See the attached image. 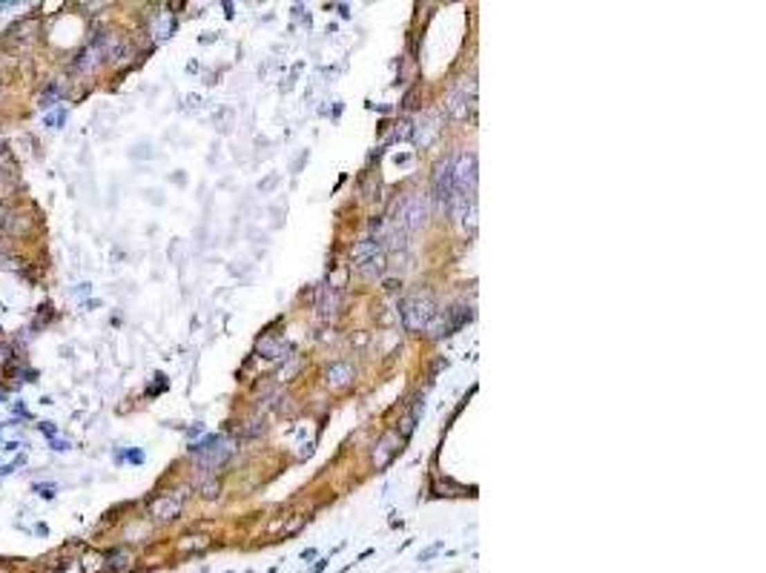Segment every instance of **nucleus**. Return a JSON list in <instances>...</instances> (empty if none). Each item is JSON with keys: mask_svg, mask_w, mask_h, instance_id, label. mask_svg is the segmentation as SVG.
<instances>
[{"mask_svg": "<svg viewBox=\"0 0 766 573\" xmlns=\"http://www.w3.org/2000/svg\"><path fill=\"white\" fill-rule=\"evenodd\" d=\"M428 215H431V204H428V195H411L399 209V224L408 229V233H416L428 224Z\"/></svg>", "mask_w": 766, "mask_h": 573, "instance_id": "obj_2", "label": "nucleus"}, {"mask_svg": "<svg viewBox=\"0 0 766 573\" xmlns=\"http://www.w3.org/2000/svg\"><path fill=\"white\" fill-rule=\"evenodd\" d=\"M359 273L365 275V278L382 275V273H385V258H382V255H373V258H368V261H362V264H359Z\"/></svg>", "mask_w": 766, "mask_h": 573, "instance_id": "obj_12", "label": "nucleus"}, {"mask_svg": "<svg viewBox=\"0 0 766 573\" xmlns=\"http://www.w3.org/2000/svg\"><path fill=\"white\" fill-rule=\"evenodd\" d=\"M463 89H465L463 95H451V101H448V112L454 115L456 121L468 118V106H471V104H468V84H465Z\"/></svg>", "mask_w": 766, "mask_h": 573, "instance_id": "obj_11", "label": "nucleus"}, {"mask_svg": "<svg viewBox=\"0 0 766 573\" xmlns=\"http://www.w3.org/2000/svg\"><path fill=\"white\" fill-rule=\"evenodd\" d=\"M396 450H399V433H388V436L376 445V453H373L376 467H385V465L391 462V458L396 456Z\"/></svg>", "mask_w": 766, "mask_h": 573, "instance_id": "obj_8", "label": "nucleus"}, {"mask_svg": "<svg viewBox=\"0 0 766 573\" xmlns=\"http://www.w3.org/2000/svg\"><path fill=\"white\" fill-rule=\"evenodd\" d=\"M433 189H436V198L442 206H448L451 195H454V161H442L436 166V175H433Z\"/></svg>", "mask_w": 766, "mask_h": 573, "instance_id": "obj_4", "label": "nucleus"}, {"mask_svg": "<svg viewBox=\"0 0 766 573\" xmlns=\"http://www.w3.org/2000/svg\"><path fill=\"white\" fill-rule=\"evenodd\" d=\"M356 370L351 361H336V365H330L328 370H324V381L333 387V390H342V387H348L351 381H353Z\"/></svg>", "mask_w": 766, "mask_h": 573, "instance_id": "obj_7", "label": "nucleus"}, {"mask_svg": "<svg viewBox=\"0 0 766 573\" xmlns=\"http://www.w3.org/2000/svg\"><path fill=\"white\" fill-rule=\"evenodd\" d=\"M204 496H207V499H213V496H218V485H213V482L204 485Z\"/></svg>", "mask_w": 766, "mask_h": 573, "instance_id": "obj_18", "label": "nucleus"}, {"mask_svg": "<svg viewBox=\"0 0 766 573\" xmlns=\"http://www.w3.org/2000/svg\"><path fill=\"white\" fill-rule=\"evenodd\" d=\"M196 453H198V458L201 462L207 465V467H218V465H224V458L233 453V447H230V442H207V445H201V447H196Z\"/></svg>", "mask_w": 766, "mask_h": 573, "instance_id": "obj_6", "label": "nucleus"}, {"mask_svg": "<svg viewBox=\"0 0 766 573\" xmlns=\"http://www.w3.org/2000/svg\"><path fill=\"white\" fill-rule=\"evenodd\" d=\"M476 184V155L471 152H463L456 161H454V189L456 193H468Z\"/></svg>", "mask_w": 766, "mask_h": 573, "instance_id": "obj_3", "label": "nucleus"}, {"mask_svg": "<svg viewBox=\"0 0 766 573\" xmlns=\"http://www.w3.org/2000/svg\"><path fill=\"white\" fill-rule=\"evenodd\" d=\"M436 315L433 310V301L431 298H422V295H413L402 304V318H405V327L408 330H425L431 318Z\"/></svg>", "mask_w": 766, "mask_h": 573, "instance_id": "obj_1", "label": "nucleus"}, {"mask_svg": "<svg viewBox=\"0 0 766 573\" xmlns=\"http://www.w3.org/2000/svg\"><path fill=\"white\" fill-rule=\"evenodd\" d=\"M101 562H104L101 556H86V559H84V567L92 573V570H98V567H101Z\"/></svg>", "mask_w": 766, "mask_h": 573, "instance_id": "obj_17", "label": "nucleus"}, {"mask_svg": "<svg viewBox=\"0 0 766 573\" xmlns=\"http://www.w3.org/2000/svg\"><path fill=\"white\" fill-rule=\"evenodd\" d=\"M129 562H132V556L127 550H115V553H109V567H115V570H127L129 567Z\"/></svg>", "mask_w": 766, "mask_h": 573, "instance_id": "obj_14", "label": "nucleus"}, {"mask_svg": "<svg viewBox=\"0 0 766 573\" xmlns=\"http://www.w3.org/2000/svg\"><path fill=\"white\" fill-rule=\"evenodd\" d=\"M181 505H184V493H172V496H161V499L152 502L149 513L156 516L158 522H172L176 516L181 513Z\"/></svg>", "mask_w": 766, "mask_h": 573, "instance_id": "obj_5", "label": "nucleus"}, {"mask_svg": "<svg viewBox=\"0 0 766 573\" xmlns=\"http://www.w3.org/2000/svg\"><path fill=\"white\" fill-rule=\"evenodd\" d=\"M436 135H439V118H425L416 129V141L422 146H431L436 141Z\"/></svg>", "mask_w": 766, "mask_h": 573, "instance_id": "obj_9", "label": "nucleus"}, {"mask_svg": "<svg viewBox=\"0 0 766 573\" xmlns=\"http://www.w3.org/2000/svg\"><path fill=\"white\" fill-rule=\"evenodd\" d=\"M373 255H379V241H376V238H362V241L353 246V261H356V264L368 261V258H373Z\"/></svg>", "mask_w": 766, "mask_h": 573, "instance_id": "obj_10", "label": "nucleus"}, {"mask_svg": "<svg viewBox=\"0 0 766 573\" xmlns=\"http://www.w3.org/2000/svg\"><path fill=\"white\" fill-rule=\"evenodd\" d=\"M319 310H321L324 318H328V315H336V310H339V293H336V290H324V293H321Z\"/></svg>", "mask_w": 766, "mask_h": 573, "instance_id": "obj_13", "label": "nucleus"}, {"mask_svg": "<svg viewBox=\"0 0 766 573\" xmlns=\"http://www.w3.org/2000/svg\"><path fill=\"white\" fill-rule=\"evenodd\" d=\"M207 545H209L207 536H187V539L181 542V550H204Z\"/></svg>", "mask_w": 766, "mask_h": 573, "instance_id": "obj_15", "label": "nucleus"}, {"mask_svg": "<svg viewBox=\"0 0 766 573\" xmlns=\"http://www.w3.org/2000/svg\"><path fill=\"white\" fill-rule=\"evenodd\" d=\"M259 350H261V353H267L270 358H276V356H279V344L267 338V341H261V344H259Z\"/></svg>", "mask_w": 766, "mask_h": 573, "instance_id": "obj_16", "label": "nucleus"}]
</instances>
